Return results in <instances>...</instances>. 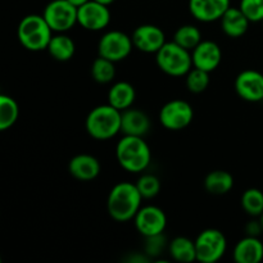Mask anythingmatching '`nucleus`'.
I'll return each mask as SVG.
<instances>
[{"instance_id":"f257e3e1","label":"nucleus","mask_w":263,"mask_h":263,"mask_svg":"<svg viewBox=\"0 0 263 263\" xmlns=\"http://www.w3.org/2000/svg\"><path fill=\"white\" fill-rule=\"evenodd\" d=\"M141 197L136 184L118 182L110 190L107 199V210L110 217L118 222L134 220L141 208Z\"/></svg>"},{"instance_id":"f03ea898","label":"nucleus","mask_w":263,"mask_h":263,"mask_svg":"<svg viewBox=\"0 0 263 263\" xmlns=\"http://www.w3.org/2000/svg\"><path fill=\"white\" fill-rule=\"evenodd\" d=\"M116 157L123 170L131 174H140L148 168L152 153L141 136L123 135L116 146Z\"/></svg>"},{"instance_id":"7ed1b4c3","label":"nucleus","mask_w":263,"mask_h":263,"mask_svg":"<svg viewBox=\"0 0 263 263\" xmlns=\"http://www.w3.org/2000/svg\"><path fill=\"white\" fill-rule=\"evenodd\" d=\"M122 112L108 104L94 108L87 115L85 127L87 134L97 140H109L121 133Z\"/></svg>"},{"instance_id":"20e7f679","label":"nucleus","mask_w":263,"mask_h":263,"mask_svg":"<svg viewBox=\"0 0 263 263\" xmlns=\"http://www.w3.org/2000/svg\"><path fill=\"white\" fill-rule=\"evenodd\" d=\"M17 36L23 48L31 51H40L48 49L53 37V30L49 27L44 15L28 14L21 20Z\"/></svg>"},{"instance_id":"39448f33","label":"nucleus","mask_w":263,"mask_h":263,"mask_svg":"<svg viewBox=\"0 0 263 263\" xmlns=\"http://www.w3.org/2000/svg\"><path fill=\"white\" fill-rule=\"evenodd\" d=\"M156 62L162 72L174 77L186 76L187 72L193 68L190 50L180 46L174 40L166 41V44L157 51Z\"/></svg>"},{"instance_id":"423d86ee","label":"nucleus","mask_w":263,"mask_h":263,"mask_svg":"<svg viewBox=\"0 0 263 263\" xmlns=\"http://www.w3.org/2000/svg\"><path fill=\"white\" fill-rule=\"evenodd\" d=\"M228 248V240L217 229H205L195 239L197 261L216 263L220 261Z\"/></svg>"},{"instance_id":"0eeeda50","label":"nucleus","mask_w":263,"mask_h":263,"mask_svg":"<svg viewBox=\"0 0 263 263\" xmlns=\"http://www.w3.org/2000/svg\"><path fill=\"white\" fill-rule=\"evenodd\" d=\"M79 8L68 0H51L44 9V18L53 32L63 33L77 25Z\"/></svg>"},{"instance_id":"6e6552de","label":"nucleus","mask_w":263,"mask_h":263,"mask_svg":"<svg viewBox=\"0 0 263 263\" xmlns=\"http://www.w3.org/2000/svg\"><path fill=\"white\" fill-rule=\"evenodd\" d=\"M133 48L134 43L131 36L122 31L113 30L108 31L102 36L98 44V53L103 58L117 63L127 58Z\"/></svg>"},{"instance_id":"1a4fd4ad","label":"nucleus","mask_w":263,"mask_h":263,"mask_svg":"<svg viewBox=\"0 0 263 263\" xmlns=\"http://www.w3.org/2000/svg\"><path fill=\"white\" fill-rule=\"evenodd\" d=\"M193 118L194 110L192 105L181 99L170 100L159 110V122L164 128L171 131H179L187 127Z\"/></svg>"},{"instance_id":"9d476101","label":"nucleus","mask_w":263,"mask_h":263,"mask_svg":"<svg viewBox=\"0 0 263 263\" xmlns=\"http://www.w3.org/2000/svg\"><path fill=\"white\" fill-rule=\"evenodd\" d=\"M77 22L87 31H102L109 25L110 12L108 5L89 0L77 10Z\"/></svg>"},{"instance_id":"9b49d317","label":"nucleus","mask_w":263,"mask_h":263,"mask_svg":"<svg viewBox=\"0 0 263 263\" xmlns=\"http://www.w3.org/2000/svg\"><path fill=\"white\" fill-rule=\"evenodd\" d=\"M134 221H135L136 230L144 238L161 235L164 233V229L167 226L166 213L156 205L141 207L134 217Z\"/></svg>"},{"instance_id":"f8f14e48","label":"nucleus","mask_w":263,"mask_h":263,"mask_svg":"<svg viewBox=\"0 0 263 263\" xmlns=\"http://www.w3.org/2000/svg\"><path fill=\"white\" fill-rule=\"evenodd\" d=\"M134 48L143 53H157L166 44V35L163 30L154 25H141L135 28L131 35Z\"/></svg>"},{"instance_id":"ddd939ff","label":"nucleus","mask_w":263,"mask_h":263,"mask_svg":"<svg viewBox=\"0 0 263 263\" xmlns=\"http://www.w3.org/2000/svg\"><path fill=\"white\" fill-rule=\"evenodd\" d=\"M235 90L241 99L251 103L263 100V74L256 69L240 72L235 80Z\"/></svg>"},{"instance_id":"4468645a","label":"nucleus","mask_w":263,"mask_h":263,"mask_svg":"<svg viewBox=\"0 0 263 263\" xmlns=\"http://www.w3.org/2000/svg\"><path fill=\"white\" fill-rule=\"evenodd\" d=\"M193 67L203 69V71L212 72L220 66L222 59V51H221L218 44L212 40L200 41L192 53Z\"/></svg>"},{"instance_id":"2eb2a0df","label":"nucleus","mask_w":263,"mask_h":263,"mask_svg":"<svg viewBox=\"0 0 263 263\" xmlns=\"http://www.w3.org/2000/svg\"><path fill=\"white\" fill-rule=\"evenodd\" d=\"M230 7V0H189V10L193 17L205 23L221 20Z\"/></svg>"},{"instance_id":"dca6fc26","label":"nucleus","mask_w":263,"mask_h":263,"mask_svg":"<svg viewBox=\"0 0 263 263\" xmlns=\"http://www.w3.org/2000/svg\"><path fill=\"white\" fill-rule=\"evenodd\" d=\"M151 128V120L148 115L136 108L122 110L121 117V133L130 136H145Z\"/></svg>"},{"instance_id":"f3484780","label":"nucleus","mask_w":263,"mask_h":263,"mask_svg":"<svg viewBox=\"0 0 263 263\" xmlns=\"http://www.w3.org/2000/svg\"><path fill=\"white\" fill-rule=\"evenodd\" d=\"M100 163L94 156L79 154L74 156L68 163V171L74 179L80 181H91L100 174Z\"/></svg>"},{"instance_id":"a211bd4d","label":"nucleus","mask_w":263,"mask_h":263,"mask_svg":"<svg viewBox=\"0 0 263 263\" xmlns=\"http://www.w3.org/2000/svg\"><path fill=\"white\" fill-rule=\"evenodd\" d=\"M233 257L238 263H259L263 259V243L257 236H246L235 246Z\"/></svg>"},{"instance_id":"6ab92c4d","label":"nucleus","mask_w":263,"mask_h":263,"mask_svg":"<svg viewBox=\"0 0 263 263\" xmlns=\"http://www.w3.org/2000/svg\"><path fill=\"white\" fill-rule=\"evenodd\" d=\"M221 28L230 37H241L248 31L251 21L241 12L240 8L230 7L221 17Z\"/></svg>"},{"instance_id":"aec40b11","label":"nucleus","mask_w":263,"mask_h":263,"mask_svg":"<svg viewBox=\"0 0 263 263\" xmlns=\"http://www.w3.org/2000/svg\"><path fill=\"white\" fill-rule=\"evenodd\" d=\"M136 91L130 82L118 81L108 91V103L118 110H125L133 107Z\"/></svg>"},{"instance_id":"412c9836","label":"nucleus","mask_w":263,"mask_h":263,"mask_svg":"<svg viewBox=\"0 0 263 263\" xmlns=\"http://www.w3.org/2000/svg\"><path fill=\"white\" fill-rule=\"evenodd\" d=\"M170 256L172 259L181 263H190L197 261V249L195 241L185 236H177L172 239L168 246Z\"/></svg>"},{"instance_id":"4be33fe9","label":"nucleus","mask_w":263,"mask_h":263,"mask_svg":"<svg viewBox=\"0 0 263 263\" xmlns=\"http://www.w3.org/2000/svg\"><path fill=\"white\" fill-rule=\"evenodd\" d=\"M46 50L55 61L67 62L74 55L76 45H74V41L68 35H64L63 32L53 35Z\"/></svg>"},{"instance_id":"5701e85b","label":"nucleus","mask_w":263,"mask_h":263,"mask_svg":"<svg viewBox=\"0 0 263 263\" xmlns=\"http://www.w3.org/2000/svg\"><path fill=\"white\" fill-rule=\"evenodd\" d=\"M234 186V177L223 170H216L210 172L204 179V187L210 194H228Z\"/></svg>"},{"instance_id":"b1692460","label":"nucleus","mask_w":263,"mask_h":263,"mask_svg":"<svg viewBox=\"0 0 263 263\" xmlns=\"http://www.w3.org/2000/svg\"><path fill=\"white\" fill-rule=\"evenodd\" d=\"M20 108L17 102L8 95H0V130L5 131L12 127L18 120Z\"/></svg>"},{"instance_id":"393cba45","label":"nucleus","mask_w":263,"mask_h":263,"mask_svg":"<svg viewBox=\"0 0 263 263\" xmlns=\"http://www.w3.org/2000/svg\"><path fill=\"white\" fill-rule=\"evenodd\" d=\"M174 41L187 50H193L202 41V33L194 25H184L176 30Z\"/></svg>"},{"instance_id":"a878e982","label":"nucleus","mask_w":263,"mask_h":263,"mask_svg":"<svg viewBox=\"0 0 263 263\" xmlns=\"http://www.w3.org/2000/svg\"><path fill=\"white\" fill-rule=\"evenodd\" d=\"M91 76L99 84L112 82L116 76L115 62L99 55L91 64Z\"/></svg>"},{"instance_id":"bb28decb","label":"nucleus","mask_w":263,"mask_h":263,"mask_svg":"<svg viewBox=\"0 0 263 263\" xmlns=\"http://www.w3.org/2000/svg\"><path fill=\"white\" fill-rule=\"evenodd\" d=\"M241 207L252 217H259L263 213V193L256 187L246 190L241 195Z\"/></svg>"},{"instance_id":"cd10ccee","label":"nucleus","mask_w":263,"mask_h":263,"mask_svg":"<svg viewBox=\"0 0 263 263\" xmlns=\"http://www.w3.org/2000/svg\"><path fill=\"white\" fill-rule=\"evenodd\" d=\"M210 85V72L193 67L186 74V86L193 94H200L205 91Z\"/></svg>"},{"instance_id":"c85d7f7f","label":"nucleus","mask_w":263,"mask_h":263,"mask_svg":"<svg viewBox=\"0 0 263 263\" xmlns=\"http://www.w3.org/2000/svg\"><path fill=\"white\" fill-rule=\"evenodd\" d=\"M136 186L144 199H152L158 195L159 190H161V181L154 175L146 174L140 176V179L136 182Z\"/></svg>"},{"instance_id":"c756f323","label":"nucleus","mask_w":263,"mask_h":263,"mask_svg":"<svg viewBox=\"0 0 263 263\" xmlns=\"http://www.w3.org/2000/svg\"><path fill=\"white\" fill-rule=\"evenodd\" d=\"M239 8L251 22H263V0H240Z\"/></svg>"},{"instance_id":"7c9ffc66","label":"nucleus","mask_w":263,"mask_h":263,"mask_svg":"<svg viewBox=\"0 0 263 263\" xmlns=\"http://www.w3.org/2000/svg\"><path fill=\"white\" fill-rule=\"evenodd\" d=\"M148 243H146V253L149 256H159L162 252V248H163L164 243H163V234L161 235H156V236H149L146 238Z\"/></svg>"},{"instance_id":"2f4dec72","label":"nucleus","mask_w":263,"mask_h":263,"mask_svg":"<svg viewBox=\"0 0 263 263\" xmlns=\"http://www.w3.org/2000/svg\"><path fill=\"white\" fill-rule=\"evenodd\" d=\"M247 231L251 236H257L261 231H263L261 221L259 222H256V221H252L248 226H247Z\"/></svg>"},{"instance_id":"473e14b6","label":"nucleus","mask_w":263,"mask_h":263,"mask_svg":"<svg viewBox=\"0 0 263 263\" xmlns=\"http://www.w3.org/2000/svg\"><path fill=\"white\" fill-rule=\"evenodd\" d=\"M68 2L72 3V4L76 5V7L79 8V7H81V5H84L85 3L89 2V0H68Z\"/></svg>"},{"instance_id":"72a5a7b5","label":"nucleus","mask_w":263,"mask_h":263,"mask_svg":"<svg viewBox=\"0 0 263 263\" xmlns=\"http://www.w3.org/2000/svg\"><path fill=\"white\" fill-rule=\"evenodd\" d=\"M95 2H99V3H102V4H105V5H110L113 2H115V0H95Z\"/></svg>"},{"instance_id":"f704fd0d","label":"nucleus","mask_w":263,"mask_h":263,"mask_svg":"<svg viewBox=\"0 0 263 263\" xmlns=\"http://www.w3.org/2000/svg\"><path fill=\"white\" fill-rule=\"evenodd\" d=\"M259 221H261V225H262V229H263V213L261 216H259Z\"/></svg>"},{"instance_id":"c9c22d12","label":"nucleus","mask_w":263,"mask_h":263,"mask_svg":"<svg viewBox=\"0 0 263 263\" xmlns=\"http://www.w3.org/2000/svg\"><path fill=\"white\" fill-rule=\"evenodd\" d=\"M262 23H263V22H262Z\"/></svg>"}]
</instances>
